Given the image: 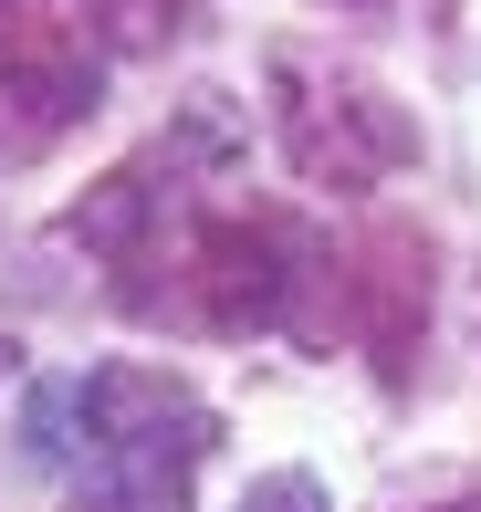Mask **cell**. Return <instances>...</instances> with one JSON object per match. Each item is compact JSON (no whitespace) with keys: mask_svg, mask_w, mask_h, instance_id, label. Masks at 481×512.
<instances>
[{"mask_svg":"<svg viewBox=\"0 0 481 512\" xmlns=\"http://www.w3.org/2000/svg\"><path fill=\"white\" fill-rule=\"evenodd\" d=\"M95 460L74 471L63 512H189V471L210 460V408L168 366H95Z\"/></svg>","mask_w":481,"mask_h":512,"instance_id":"1","label":"cell"},{"mask_svg":"<svg viewBox=\"0 0 481 512\" xmlns=\"http://www.w3.org/2000/svg\"><path fill=\"white\" fill-rule=\"evenodd\" d=\"M272 136L314 189H377L419 157V115L366 74H325L304 53H272Z\"/></svg>","mask_w":481,"mask_h":512,"instance_id":"2","label":"cell"},{"mask_svg":"<svg viewBox=\"0 0 481 512\" xmlns=\"http://www.w3.org/2000/svg\"><path fill=\"white\" fill-rule=\"evenodd\" d=\"M314 272H325V251L283 209H231V220H210L189 241L178 304H189V324H210V335H251V324H283Z\"/></svg>","mask_w":481,"mask_h":512,"instance_id":"3","label":"cell"},{"mask_svg":"<svg viewBox=\"0 0 481 512\" xmlns=\"http://www.w3.org/2000/svg\"><path fill=\"white\" fill-rule=\"evenodd\" d=\"M105 0H0V105L32 136L95 115L105 95Z\"/></svg>","mask_w":481,"mask_h":512,"instance_id":"4","label":"cell"},{"mask_svg":"<svg viewBox=\"0 0 481 512\" xmlns=\"http://www.w3.org/2000/svg\"><path fill=\"white\" fill-rule=\"evenodd\" d=\"M335 314L356 324V345L377 356V377L398 387L408 356H419V335H429V241L408 220H377L356 241V262H346V304Z\"/></svg>","mask_w":481,"mask_h":512,"instance_id":"5","label":"cell"},{"mask_svg":"<svg viewBox=\"0 0 481 512\" xmlns=\"http://www.w3.org/2000/svg\"><path fill=\"white\" fill-rule=\"evenodd\" d=\"M84 450H95L84 377H32V387H21V460H32V471H74Z\"/></svg>","mask_w":481,"mask_h":512,"instance_id":"6","label":"cell"},{"mask_svg":"<svg viewBox=\"0 0 481 512\" xmlns=\"http://www.w3.org/2000/svg\"><path fill=\"white\" fill-rule=\"evenodd\" d=\"M147 220H157L147 168H116V178H95V189L63 209V241H84V251H105V262H126V251L147 241Z\"/></svg>","mask_w":481,"mask_h":512,"instance_id":"7","label":"cell"},{"mask_svg":"<svg viewBox=\"0 0 481 512\" xmlns=\"http://www.w3.org/2000/svg\"><path fill=\"white\" fill-rule=\"evenodd\" d=\"M241 512H335V502H325V481H314V471H262V481L241 492Z\"/></svg>","mask_w":481,"mask_h":512,"instance_id":"8","label":"cell"},{"mask_svg":"<svg viewBox=\"0 0 481 512\" xmlns=\"http://www.w3.org/2000/svg\"><path fill=\"white\" fill-rule=\"evenodd\" d=\"M105 11H116L126 42H168V32H189V0H105Z\"/></svg>","mask_w":481,"mask_h":512,"instance_id":"9","label":"cell"},{"mask_svg":"<svg viewBox=\"0 0 481 512\" xmlns=\"http://www.w3.org/2000/svg\"><path fill=\"white\" fill-rule=\"evenodd\" d=\"M346 11H387V0H346Z\"/></svg>","mask_w":481,"mask_h":512,"instance_id":"10","label":"cell"},{"mask_svg":"<svg viewBox=\"0 0 481 512\" xmlns=\"http://www.w3.org/2000/svg\"><path fill=\"white\" fill-rule=\"evenodd\" d=\"M450 512H481V502H450Z\"/></svg>","mask_w":481,"mask_h":512,"instance_id":"11","label":"cell"}]
</instances>
